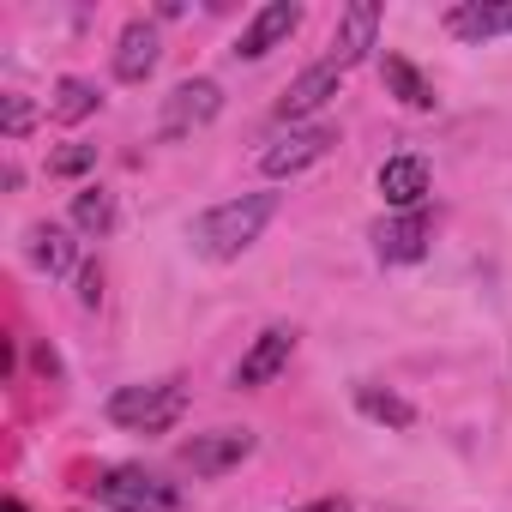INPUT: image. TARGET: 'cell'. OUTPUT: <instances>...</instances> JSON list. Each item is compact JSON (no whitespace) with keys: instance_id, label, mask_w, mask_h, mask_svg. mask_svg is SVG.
I'll return each instance as SVG.
<instances>
[{"instance_id":"15","label":"cell","mask_w":512,"mask_h":512,"mask_svg":"<svg viewBox=\"0 0 512 512\" xmlns=\"http://www.w3.org/2000/svg\"><path fill=\"white\" fill-rule=\"evenodd\" d=\"M97 103H103V91L91 85V79H61L55 85V103H49V115L61 121V127H73V121H85V115H97Z\"/></svg>"},{"instance_id":"9","label":"cell","mask_w":512,"mask_h":512,"mask_svg":"<svg viewBox=\"0 0 512 512\" xmlns=\"http://www.w3.org/2000/svg\"><path fill=\"white\" fill-rule=\"evenodd\" d=\"M338 85H344V67H338L332 55L314 61V67H302V73L284 85V97H278V121H302V115L326 109V103L338 97Z\"/></svg>"},{"instance_id":"5","label":"cell","mask_w":512,"mask_h":512,"mask_svg":"<svg viewBox=\"0 0 512 512\" xmlns=\"http://www.w3.org/2000/svg\"><path fill=\"white\" fill-rule=\"evenodd\" d=\"M175 458H181L193 476H223V470H235V464L253 458V434H247V428H211V434L181 440Z\"/></svg>"},{"instance_id":"7","label":"cell","mask_w":512,"mask_h":512,"mask_svg":"<svg viewBox=\"0 0 512 512\" xmlns=\"http://www.w3.org/2000/svg\"><path fill=\"white\" fill-rule=\"evenodd\" d=\"M302 31V7L296 0H272V7H260L247 25H241V37H235V61H266L278 43H290Z\"/></svg>"},{"instance_id":"3","label":"cell","mask_w":512,"mask_h":512,"mask_svg":"<svg viewBox=\"0 0 512 512\" xmlns=\"http://www.w3.org/2000/svg\"><path fill=\"white\" fill-rule=\"evenodd\" d=\"M91 488H97V500L109 512H175L181 506V488L163 482V476H151V470H139V464H115Z\"/></svg>"},{"instance_id":"22","label":"cell","mask_w":512,"mask_h":512,"mask_svg":"<svg viewBox=\"0 0 512 512\" xmlns=\"http://www.w3.org/2000/svg\"><path fill=\"white\" fill-rule=\"evenodd\" d=\"M79 302H85V308H97V302H103V272H97V266H85V272H79Z\"/></svg>"},{"instance_id":"2","label":"cell","mask_w":512,"mask_h":512,"mask_svg":"<svg viewBox=\"0 0 512 512\" xmlns=\"http://www.w3.org/2000/svg\"><path fill=\"white\" fill-rule=\"evenodd\" d=\"M103 416H109L115 428H127V434H169V428L187 416V386H175V380L121 386V392H109Z\"/></svg>"},{"instance_id":"13","label":"cell","mask_w":512,"mask_h":512,"mask_svg":"<svg viewBox=\"0 0 512 512\" xmlns=\"http://www.w3.org/2000/svg\"><path fill=\"white\" fill-rule=\"evenodd\" d=\"M446 31L458 43H488V37H506L512 31V0H464V7L446 13Z\"/></svg>"},{"instance_id":"16","label":"cell","mask_w":512,"mask_h":512,"mask_svg":"<svg viewBox=\"0 0 512 512\" xmlns=\"http://www.w3.org/2000/svg\"><path fill=\"white\" fill-rule=\"evenodd\" d=\"M386 91H392L404 109H434V85H428L404 55H386Z\"/></svg>"},{"instance_id":"6","label":"cell","mask_w":512,"mask_h":512,"mask_svg":"<svg viewBox=\"0 0 512 512\" xmlns=\"http://www.w3.org/2000/svg\"><path fill=\"white\" fill-rule=\"evenodd\" d=\"M290 356H296V326H266L260 338L247 344V356L235 362V386H241V392L272 386V380L290 368Z\"/></svg>"},{"instance_id":"20","label":"cell","mask_w":512,"mask_h":512,"mask_svg":"<svg viewBox=\"0 0 512 512\" xmlns=\"http://www.w3.org/2000/svg\"><path fill=\"white\" fill-rule=\"evenodd\" d=\"M37 127V109H31V97H0V133H7V139H25Z\"/></svg>"},{"instance_id":"23","label":"cell","mask_w":512,"mask_h":512,"mask_svg":"<svg viewBox=\"0 0 512 512\" xmlns=\"http://www.w3.org/2000/svg\"><path fill=\"white\" fill-rule=\"evenodd\" d=\"M296 512H350V500H344V494H326V500H308V506H296Z\"/></svg>"},{"instance_id":"4","label":"cell","mask_w":512,"mask_h":512,"mask_svg":"<svg viewBox=\"0 0 512 512\" xmlns=\"http://www.w3.org/2000/svg\"><path fill=\"white\" fill-rule=\"evenodd\" d=\"M217 109H223V85H217V79H181V85L163 97V121H157V133H163V139H187V133L205 127Z\"/></svg>"},{"instance_id":"1","label":"cell","mask_w":512,"mask_h":512,"mask_svg":"<svg viewBox=\"0 0 512 512\" xmlns=\"http://www.w3.org/2000/svg\"><path fill=\"white\" fill-rule=\"evenodd\" d=\"M278 205H284V193H235V199H223V205H211V211H199L193 217V253H205V260H217V266H229V260H241V253L266 235V223L278 217Z\"/></svg>"},{"instance_id":"10","label":"cell","mask_w":512,"mask_h":512,"mask_svg":"<svg viewBox=\"0 0 512 512\" xmlns=\"http://www.w3.org/2000/svg\"><path fill=\"white\" fill-rule=\"evenodd\" d=\"M157 61H163L157 25H151V19H127L121 37H115V79H121V85H145V79L157 73Z\"/></svg>"},{"instance_id":"19","label":"cell","mask_w":512,"mask_h":512,"mask_svg":"<svg viewBox=\"0 0 512 512\" xmlns=\"http://www.w3.org/2000/svg\"><path fill=\"white\" fill-rule=\"evenodd\" d=\"M356 404H362V416H374L386 428H410L416 422V404L398 398V392H380V386H356Z\"/></svg>"},{"instance_id":"18","label":"cell","mask_w":512,"mask_h":512,"mask_svg":"<svg viewBox=\"0 0 512 512\" xmlns=\"http://www.w3.org/2000/svg\"><path fill=\"white\" fill-rule=\"evenodd\" d=\"M31 260L43 266V272H73V235L67 229H55V223H43V229H31Z\"/></svg>"},{"instance_id":"14","label":"cell","mask_w":512,"mask_h":512,"mask_svg":"<svg viewBox=\"0 0 512 512\" xmlns=\"http://www.w3.org/2000/svg\"><path fill=\"white\" fill-rule=\"evenodd\" d=\"M380 199L392 205V211H422V199H428V163L422 157H386L380 163Z\"/></svg>"},{"instance_id":"12","label":"cell","mask_w":512,"mask_h":512,"mask_svg":"<svg viewBox=\"0 0 512 512\" xmlns=\"http://www.w3.org/2000/svg\"><path fill=\"white\" fill-rule=\"evenodd\" d=\"M380 19H386V13L374 7V0H356V7H344V13H338V31H332V61H338L344 73H350V67L374 49Z\"/></svg>"},{"instance_id":"24","label":"cell","mask_w":512,"mask_h":512,"mask_svg":"<svg viewBox=\"0 0 512 512\" xmlns=\"http://www.w3.org/2000/svg\"><path fill=\"white\" fill-rule=\"evenodd\" d=\"M0 512H31V506L25 500H0Z\"/></svg>"},{"instance_id":"17","label":"cell","mask_w":512,"mask_h":512,"mask_svg":"<svg viewBox=\"0 0 512 512\" xmlns=\"http://www.w3.org/2000/svg\"><path fill=\"white\" fill-rule=\"evenodd\" d=\"M73 229H85V235H109V229H115V193H103V187H79V193H73Z\"/></svg>"},{"instance_id":"11","label":"cell","mask_w":512,"mask_h":512,"mask_svg":"<svg viewBox=\"0 0 512 512\" xmlns=\"http://www.w3.org/2000/svg\"><path fill=\"white\" fill-rule=\"evenodd\" d=\"M428 211H398V217H386V223H374V253L386 266H410V260H422L428 253Z\"/></svg>"},{"instance_id":"21","label":"cell","mask_w":512,"mask_h":512,"mask_svg":"<svg viewBox=\"0 0 512 512\" xmlns=\"http://www.w3.org/2000/svg\"><path fill=\"white\" fill-rule=\"evenodd\" d=\"M85 169H97V145H67V151L49 157V175H55V181H73V175H85Z\"/></svg>"},{"instance_id":"8","label":"cell","mask_w":512,"mask_h":512,"mask_svg":"<svg viewBox=\"0 0 512 512\" xmlns=\"http://www.w3.org/2000/svg\"><path fill=\"white\" fill-rule=\"evenodd\" d=\"M338 145V133L332 127H290L284 139H272L266 151H260V169L272 175V181H284V175H302V169H314L326 151Z\"/></svg>"}]
</instances>
